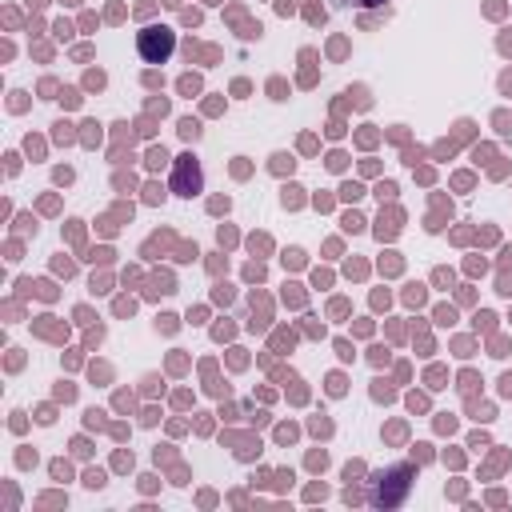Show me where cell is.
<instances>
[{
  "mask_svg": "<svg viewBox=\"0 0 512 512\" xmlns=\"http://www.w3.org/2000/svg\"><path fill=\"white\" fill-rule=\"evenodd\" d=\"M412 492V468L408 464H396L388 472H380L376 480H368V504L372 508H396L404 504Z\"/></svg>",
  "mask_w": 512,
  "mask_h": 512,
  "instance_id": "6da1fadb",
  "label": "cell"
},
{
  "mask_svg": "<svg viewBox=\"0 0 512 512\" xmlns=\"http://www.w3.org/2000/svg\"><path fill=\"white\" fill-rule=\"evenodd\" d=\"M136 48L148 64H164L172 52H176V32L164 28V24H148L140 36H136Z\"/></svg>",
  "mask_w": 512,
  "mask_h": 512,
  "instance_id": "7a4b0ae2",
  "label": "cell"
},
{
  "mask_svg": "<svg viewBox=\"0 0 512 512\" xmlns=\"http://www.w3.org/2000/svg\"><path fill=\"white\" fill-rule=\"evenodd\" d=\"M204 188V172L196 164V156H176V176H172V192L180 196H196Z\"/></svg>",
  "mask_w": 512,
  "mask_h": 512,
  "instance_id": "3957f363",
  "label": "cell"
},
{
  "mask_svg": "<svg viewBox=\"0 0 512 512\" xmlns=\"http://www.w3.org/2000/svg\"><path fill=\"white\" fill-rule=\"evenodd\" d=\"M348 4H360V8H384L388 0H348Z\"/></svg>",
  "mask_w": 512,
  "mask_h": 512,
  "instance_id": "277c9868",
  "label": "cell"
}]
</instances>
